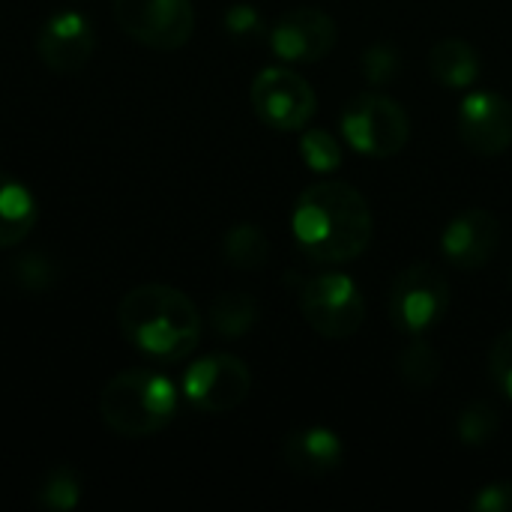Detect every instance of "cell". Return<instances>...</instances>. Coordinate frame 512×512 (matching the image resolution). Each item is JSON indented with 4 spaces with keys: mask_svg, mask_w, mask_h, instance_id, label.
Segmentation results:
<instances>
[{
    "mask_svg": "<svg viewBox=\"0 0 512 512\" xmlns=\"http://www.w3.org/2000/svg\"><path fill=\"white\" fill-rule=\"evenodd\" d=\"M294 237L300 249L321 264H348L360 258L375 234L372 207L345 180H318L294 204Z\"/></svg>",
    "mask_w": 512,
    "mask_h": 512,
    "instance_id": "cell-1",
    "label": "cell"
},
{
    "mask_svg": "<svg viewBox=\"0 0 512 512\" xmlns=\"http://www.w3.org/2000/svg\"><path fill=\"white\" fill-rule=\"evenodd\" d=\"M120 333L132 348L153 360L177 363L201 342L195 303L171 285H138L117 306Z\"/></svg>",
    "mask_w": 512,
    "mask_h": 512,
    "instance_id": "cell-2",
    "label": "cell"
},
{
    "mask_svg": "<svg viewBox=\"0 0 512 512\" xmlns=\"http://www.w3.org/2000/svg\"><path fill=\"white\" fill-rule=\"evenodd\" d=\"M99 414L105 426L123 438H150L171 426L177 387L156 369H126L102 387Z\"/></svg>",
    "mask_w": 512,
    "mask_h": 512,
    "instance_id": "cell-3",
    "label": "cell"
},
{
    "mask_svg": "<svg viewBox=\"0 0 512 512\" xmlns=\"http://www.w3.org/2000/svg\"><path fill=\"white\" fill-rule=\"evenodd\" d=\"M342 135L354 153L387 159L405 150L411 138V117L402 102L366 90L357 93L342 111Z\"/></svg>",
    "mask_w": 512,
    "mask_h": 512,
    "instance_id": "cell-4",
    "label": "cell"
},
{
    "mask_svg": "<svg viewBox=\"0 0 512 512\" xmlns=\"http://www.w3.org/2000/svg\"><path fill=\"white\" fill-rule=\"evenodd\" d=\"M300 312L324 339H348L366 321L360 285L345 273H318L300 288Z\"/></svg>",
    "mask_w": 512,
    "mask_h": 512,
    "instance_id": "cell-5",
    "label": "cell"
},
{
    "mask_svg": "<svg viewBox=\"0 0 512 512\" xmlns=\"http://www.w3.org/2000/svg\"><path fill=\"white\" fill-rule=\"evenodd\" d=\"M252 108L261 123L279 132L306 129L318 111L315 87L288 66H267L255 75L249 90Z\"/></svg>",
    "mask_w": 512,
    "mask_h": 512,
    "instance_id": "cell-6",
    "label": "cell"
},
{
    "mask_svg": "<svg viewBox=\"0 0 512 512\" xmlns=\"http://www.w3.org/2000/svg\"><path fill=\"white\" fill-rule=\"evenodd\" d=\"M450 309V282L432 264L405 267L390 291V318L408 336L429 333Z\"/></svg>",
    "mask_w": 512,
    "mask_h": 512,
    "instance_id": "cell-7",
    "label": "cell"
},
{
    "mask_svg": "<svg viewBox=\"0 0 512 512\" xmlns=\"http://www.w3.org/2000/svg\"><path fill=\"white\" fill-rule=\"evenodd\" d=\"M120 30L156 51L183 48L195 27L192 0H114Z\"/></svg>",
    "mask_w": 512,
    "mask_h": 512,
    "instance_id": "cell-8",
    "label": "cell"
},
{
    "mask_svg": "<svg viewBox=\"0 0 512 512\" xmlns=\"http://www.w3.org/2000/svg\"><path fill=\"white\" fill-rule=\"evenodd\" d=\"M252 390L249 366L234 354H210L195 360L183 375V396L204 414H225L246 402Z\"/></svg>",
    "mask_w": 512,
    "mask_h": 512,
    "instance_id": "cell-9",
    "label": "cell"
},
{
    "mask_svg": "<svg viewBox=\"0 0 512 512\" xmlns=\"http://www.w3.org/2000/svg\"><path fill=\"white\" fill-rule=\"evenodd\" d=\"M459 135L477 156H501L512 147V102L495 90H474L459 105Z\"/></svg>",
    "mask_w": 512,
    "mask_h": 512,
    "instance_id": "cell-10",
    "label": "cell"
},
{
    "mask_svg": "<svg viewBox=\"0 0 512 512\" xmlns=\"http://www.w3.org/2000/svg\"><path fill=\"white\" fill-rule=\"evenodd\" d=\"M336 45V21L315 6L285 12L270 30V48L285 63H318Z\"/></svg>",
    "mask_w": 512,
    "mask_h": 512,
    "instance_id": "cell-11",
    "label": "cell"
},
{
    "mask_svg": "<svg viewBox=\"0 0 512 512\" xmlns=\"http://www.w3.org/2000/svg\"><path fill=\"white\" fill-rule=\"evenodd\" d=\"M36 51L39 60L60 75L78 72L90 63L93 51H96V30L93 24L72 9L54 12L36 36Z\"/></svg>",
    "mask_w": 512,
    "mask_h": 512,
    "instance_id": "cell-12",
    "label": "cell"
},
{
    "mask_svg": "<svg viewBox=\"0 0 512 512\" xmlns=\"http://www.w3.org/2000/svg\"><path fill=\"white\" fill-rule=\"evenodd\" d=\"M501 246V222L495 213L474 207L453 216L441 234L444 258L459 270H480L486 267Z\"/></svg>",
    "mask_w": 512,
    "mask_h": 512,
    "instance_id": "cell-13",
    "label": "cell"
},
{
    "mask_svg": "<svg viewBox=\"0 0 512 512\" xmlns=\"http://www.w3.org/2000/svg\"><path fill=\"white\" fill-rule=\"evenodd\" d=\"M285 465L303 477H327L342 468L345 444L327 426H306L285 438Z\"/></svg>",
    "mask_w": 512,
    "mask_h": 512,
    "instance_id": "cell-14",
    "label": "cell"
},
{
    "mask_svg": "<svg viewBox=\"0 0 512 512\" xmlns=\"http://www.w3.org/2000/svg\"><path fill=\"white\" fill-rule=\"evenodd\" d=\"M429 72L444 87L468 90V87L477 84V78L483 72V63H480V54H477V48L471 42H465L459 36H447V39L432 45Z\"/></svg>",
    "mask_w": 512,
    "mask_h": 512,
    "instance_id": "cell-15",
    "label": "cell"
},
{
    "mask_svg": "<svg viewBox=\"0 0 512 512\" xmlns=\"http://www.w3.org/2000/svg\"><path fill=\"white\" fill-rule=\"evenodd\" d=\"M39 219V204L33 192L15 180L12 174L0 171V249H12L30 237Z\"/></svg>",
    "mask_w": 512,
    "mask_h": 512,
    "instance_id": "cell-16",
    "label": "cell"
},
{
    "mask_svg": "<svg viewBox=\"0 0 512 512\" xmlns=\"http://www.w3.org/2000/svg\"><path fill=\"white\" fill-rule=\"evenodd\" d=\"M210 321H213V330L225 339H237V336H246L255 321H258V303L243 294V291H231V294H222L213 300V309H210Z\"/></svg>",
    "mask_w": 512,
    "mask_h": 512,
    "instance_id": "cell-17",
    "label": "cell"
},
{
    "mask_svg": "<svg viewBox=\"0 0 512 512\" xmlns=\"http://www.w3.org/2000/svg\"><path fill=\"white\" fill-rule=\"evenodd\" d=\"M225 258L240 267V270H258L267 264L270 258V243H267V234L252 225V222H240L234 225L228 234H225Z\"/></svg>",
    "mask_w": 512,
    "mask_h": 512,
    "instance_id": "cell-18",
    "label": "cell"
},
{
    "mask_svg": "<svg viewBox=\"0 0 512 512\" xmlns=\"http://www.w3.org/2000/svg\"><path fill=\"white\" fill-rule=\"evenodd\" d=\"M399 375L408 387L429 390L441 378V354L417 336V342H411L399 357Z\"/></svg>",
    "mask_w": 512,
    "mask_h": 512,
    "instance_id": "cell-19",
    "label": "cell"
},
{
    "mask_svg": "<svg viewBox=\"0 0 512 512\" xmlns=\"http://www.w3.org/2000/svg\"><path fill=\"white\" fill-rule=\"evenodd\" d=\"M78 501H81V480L69 465L48 471L42 486L36 489V504L45 510L69 512L78 507Z\"/></svg>",
    "mask_w": 512,
    "mask_h": 512,
    "instance_id": "cell-20",
    "label": "cell"
},
{
    "mask_svg": "<svg viewBox=\"0 0 512 512\" xmlns=\"http://www.w3.org/2000/svg\"><path fill=\"white\" fill-rule=\"evenodd\" d=\"M498 429H501V417H498L495 405H489V402H471L456 420V432H459V441L465 447L492 444Z\"/></svg>",
    "mask_w": 512,
    "mask_h": 512,
    "instance_id": "cell-21",
    "label": "cell"
},
{
    "mask_svg": "<svg viewBox=\"0 0 512 512\" xmlns=\"http://www.w3.org/2000/svg\"><path fill=\"white\" fill-rule=\"evenodd\" d=\"M300 153H303V162L318 174H333L345 159L339 138L327 129H306L300 135Z\"/></svg>",
    "mask_w": 512,
    "mask_h": 512,
    "instance_id": "cell-22",
    "label": "cell"
},
{
    "mask_svg": "<svg viewBox=\"0 0 512 512\" xmlns=\"http://www.w3.org/2000/svg\"><path fill=\"white\" fill-rule=\"evenodd\" d=\"M360 69H363V78H366L372 87H387V84H393V78L402 72L399 48H393V45H387V42H378V45L366 48L363 57H360Z\"/></svg>",
    "mask_w": 512,
    "mask_h": 512,
    "instance_id": "cell-23",
    "label": "cell"
},
{
    "mask_svg": "<svg viewBox=\"0 0 512 512\" xmlns=\"http://www.w3.org/2000/svg\"><path fill=\"white\" fill-rule=\"evenodd\" d=\"M9 273L15 276V282L27 291H42L54 282V267L45 255H21L12 261Z\"/></svg>",
    "mask_w": 512,
    "mask_h": 512,
    "instance_id": "cell-24",
    "label": "cell"
},
{
    "mask_svg": "<svg viewBox=\"0 0 512 512\" xmlns=\"http://www.w3.org/2000/svg\"><path fill=\"white\" fill-rule=\"evenodd\" d=\"M489 375L495 387L512 402V330L501 333L489 351Z\"/></svg>",
    "mask_w": 512,
    "mask_h": 512,
    "instance_id": "cell-25",
    "label": "cell"
},
{
    "mask_svg": "<svg viewBox=\"0 0 512 512\" xmlns=\"http://www.w3.org/2000/svg\"><path fill=\"white\" fill-rule=\"evenodd\" d=\"M225 27H228V33L237 36V39H255V36L264 30V21H261V15H258L255 6L237 3V6H231V9L225 12Z\"/></svg>",
    "mask_w": 512,
    "mask_h": 512,
    "instance_id": "cell-26",
    "label": "cell"
},
{
    "mask_svg": "<svg viewBox=\"0 0 512 512\" xmlns=\"http://www.w3.org/2000/svg\"><path fill=\"white\" fill-rule=\"evenodd\" d=\"M471 510L512 512V483H489L471 498Z\"/></svg>",
    "mask_w": 512,
    "mask_h": 512,
    "instance_id": "cell-27",
    "label": "cell"
}]
</instances>
